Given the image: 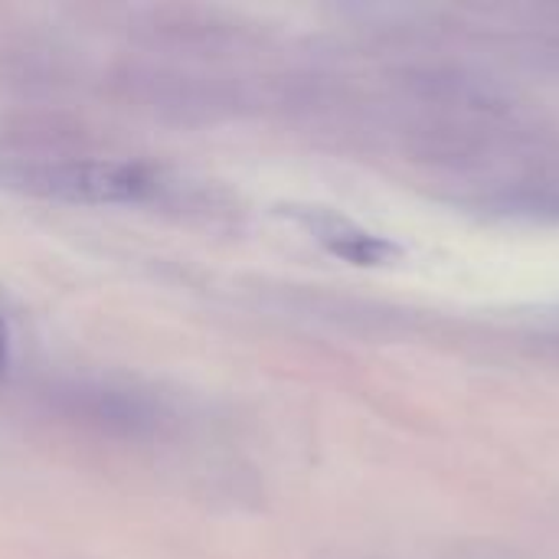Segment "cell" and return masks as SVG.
Here are the masks:
<instances>
[{
  "label": "cell",
  "mask_w": 559,
  "mask_h": 559,
  "mask_svg": "<svg viewBox=\"0 0 559 559\" xmlns=\"http://www.w3.org/2000/svg\"><path fill=\"white\" fill-rule=\"evenodd\" d=\"M468 559H504V557H488V554H475V557Z\"/></svg>",
  "instance_id": "obj_4"
},
{
  "label": "cell",
  "mask_w": 559,
  "mask_h": 559,
  "mask_svg": "<svg viewBox=\"0 0 559 559\" xmlns=\"http://www.w3.org/2000/svg\"><path fill=\"white\" fill-rule=\"evenodd\" d=\"M3 177L20 193L69 206H141L164 200L174 187L160 167L111 157L29 160L10 167Z\"/></svg>",
  "instance_id": "obj_1"
},
{
  "label": "cell",
  "mask_w": 559,
  "mask_h": 559,
  "mask_svg": "<svg viewBox=\"0 0 559 559\" xmlns=\"http://www.w3.org/2000/svg\"><path fill=\"white\" fill-rule=\"evenodd\" d=\"M295 219L337 259L344 262H357V265H380L400 255V249L390 239H380L367 229H360L357 223L331 213V210H295Z\"/></svg>",
  "instance_id": "obj_2"
},
{
  "label": "cell",
  "mask_w": 559,
  "mask_h": 559,
  "mask_svg": "<svg viewBox=\"0 0 559 559\" xmlns=\"http://www.w3.org/2000/svg\"><path fill=\"white\" fill-rule=\"evenodd\" d=\"M10 357H13V337H10L7 314H3V308H0V383H3L7 373H10Z\"/></svg>",
  "instance_id": "obj_3"
}]
</instances>
